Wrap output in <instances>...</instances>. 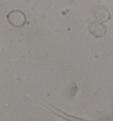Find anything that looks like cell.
<instances>
[{"label": "cell", "instance_id": "cell-2", "mask_svg": "<svg viewBox=\"0 0 113 121\" xmlns=\"http://www.w3.org/2000/svg\"><path fill=\"white\" fill-rule=\"evenodd\" d=\"M90 34L95 37H102L106 33V27L100 22H93L88 27Z\"/></svg>", "mask_w": 113, "mask_h": 121}, {"label": "cell", "instance_id": "cell-3", "mask_svg": "<svg viewBox=\"0 0 113 121\" xmlns=\"http://www.w3.org/2000/svg\"><path fill=\"white\" fill-rule=\"evenodd\" d=\"M95 17L96 18V20H100V21H106L109 20L110 14L106 9L102 8V7H98L96 9V12H95Z\"/></svg>", "mask_w": 113, "mask_h": 121}, {"label": "cell", "instance_id": "cell-1", "mask_svg": "<svg viewBox=\"0 0 113 121\" xmlns=\"http://www.w3.org/2000/svg\"><path fill=\"white\" fill-rule=\"evenodd\" d=\"M7 20L13 27H22L26 22V16L22 12L13 10L7 14Z\"/></svg>", "mask_w": 113, "mask_h": 121}]
</instances>
